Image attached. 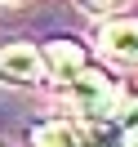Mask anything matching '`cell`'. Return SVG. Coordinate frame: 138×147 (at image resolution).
<instances>
[{"mask_svg":"<svg viewBox=\"0 0 138 147\" xmlns=\"http://www.w3.org/2000/svg\"><path fill=\"white\" fill-rule=\"evenodd\" d=\"M63 89H67V102H71V111L80 120H102V116H111L116 102H120L116 76H107L102 67H85L76 80L63 85Z\"/></svg>","mask_w":138,"mask_h":147,"instance_id":"6da1fadb","label":"cell"},{"mask_svg":"<svg viewBox=\"0 0 138 147\" xmlns=\"http://www.w3.org/2000/svg\"><path fill=\"white\" fill-rule=\"evenodd\" d=\"M45 71L54 76L58 85H67V80H76V76L85 71V67H94L89 63V49L80 45V40H49L45 49Z\"/></svg>","mask_w":138,"mask_h":147,"instance_id":"7a4b0ae2","label":"cell"},{"mask_svg":"<svg viewBox=\"0 0 138 147\" xmlns=\"http://www.w3.org/2000/svg\"><path fill=\"white\" fill-rule=\"evenodd\" d=\"M45 76V54L31 45H5L0 49V80L9 85H36Z\"/></svg>","mask_w":138,"mask_h":147,"instance_id":"3957f363","label":"cell"},{"mask_svg":"<svg viewBox=\"0 0 138 147\" xmlns=\"http://www.w3.org/2000/svg\"><path fill=\"white\" fill-rule=\"evenodd\" d=\"M98 45L116 63H138V18H111L98 27Z\"/></svg>","mask_w":138,"mask_h":147,"instance_id":"277c9868","label":"cell"},{"mask_svg":"<svg viewBox=\"0 0 138 147\" xmlns=\"http://www.w3.org/2000/svg\"><path fill=\"white\" fill-rule=\"evenodd\" d=\"M129 134L116 125V116H102V120H85L80 125V147H125Z\"/></svg>","mask_w":138,"mask_h":147,"instance_id":"5b68a950","label":"cell"},{"mask_svg":"<svg viewBox=\"0 0 138 147\" xmlns=\"http://www.w3.org/2000/svg\"><path fill=\"white\" fill-rule=\"evenodd\" d=\"M31 147H80V125L71 120H45L31 129Z\"/></svg>","mask_w":138,"mask_h":147,"instance_id":"8992f818","label":"cell"},{"mask_svg":"<svg viewBox=\"0 0 138 147\" xmlns=\"http://www.w3.org/2000/svg\"><path fill=\"white\" fill-rule=\"evenodd\" d=\"M111 116H116V125L125 129V134H138V94H129V98H120Z\"/></svg>","mask_w":138,"mask_h":147,"instance_id":"52a82bcc","label":"cell"},{"mask_svg":"<svg viewBox=\"0 0 138 147\" xmlns=\"http://www.w3.org/2000/svg\"><path fill=\"white\" fill-rule=\"evenodd\" d=\"M85 9H116V5H125V0H80Z\"/></svg>","mask_w":138,"mask_h":147,"instance_id":"ba28073f","label":"cell"},{"mask_svg":"<svg viewBox=\"0 0 138 147\" xmlns=\"http://www.w3.org/2000/svg\"><path fill=\"white\" fill-rule=\"evenodd\" d=\"M125 147H138V134H129V143H125Z\"/></svg>","mask_w":138,"mask_h":147,"instance_id":"9c48e42d","label":"cell"}]
</instances>
